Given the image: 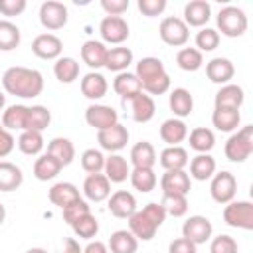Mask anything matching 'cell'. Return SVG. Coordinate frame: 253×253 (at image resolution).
Listing matches in <instances>:
<instances>
[{"label":"cell","instance_id":"obj_1","mask_svg":"<svg viewBox=\"0 0 253 253\" xmlns=\"http://www.w3.org/2000/svg\"><path fill=\"white\" fill-rule=\"evenodd\" d=\"M2 87L8 95L20 99H34L43 91V75L38 69L14 65L2 75Z\"/></svg>","mask_w":253,"mask_h":253},{"label":"cell","instance_id":"obj_2","mask_svg":"<svg viewBox=\"0 0 253 253\" xmlns=\"http://www.w3.org/2000/svg\"><path fill=\"white\" fill-rule=\"evenodd\" d=\"M134 75L140 81L142 93L146 95H164L170 89V75L164 69V63L158 57H142L136 63Z\"/></svg>","mask_w":253,"mask_h":253},{"label":"cell","instance_id":"obj_3","mask_svg":"<svg viewBox=\"0 0 253 253\" xmlns=\"http://www.w3.org/2000/svg\"><path fill=\"white\" fill-rule=\"evenodd\" d=\"M164 219L166 211L160 202H150L128 217V231L140 241H150L156 235V229L164 223Z\"/></svg>","mask_w":253,"mask_h":253},{"label":"cell","instance_id":"obj_4","mask_svg":"<svg viewBox=\"0 0 253 253\" xmlns=\"http://www.w3.org/2000/svg\"><path fill=\"white\" fill-rule=\"evenodd\" d=\"M225 156L231 162H245L253 152V125H245L225 142Z\"/></svg>","mask_w":253,"mask_h":253},{"label":"cell","instance_id":"obj_5","mask_svg":"<svg viewBox=\"0 0 253 253\" xmlns=\"http://www.w3.org/2000/svg\"><path fill=\"white\" fill-rule=\"evenodd\" d=\"M223 221L235 229H253V204L247 200H231L223 208Z\"/></svg>","mask_w":253,"mask_h":253},{"label":"cell","instance_id":"obj_6","mask_svg":"<svg viewBox=\"0 0 253 253\" xmlns=\"http://www.w3.org/2000/svg\"><path fill=\"white\" fill-rule=\"evenodd\" d=\"M217 28L227 38H239L247 30V16L237 6H225L217 14Z\"/></svg>","mask_w":253,"mask_h":253},{"label":"cell","instance_id":"obj_7","mask_svg":"<svg viewBox=\"0 0 253 253\" xmlns=\"http://www.w3.org/2000/svg\"><path fill=\"white\" fill-rule=\"evenodd\" d=\"M158 36L166 45L172 47H182L190 40V28L184 24L182 18L178 16H168L160 22L158 26Z\"/></svg>","mask_w":253,"mask_h":253},{"label":"cell","instance_id":"obj_8","mask_svg":"<svg viewBox=\"0 0 253 253\" xmlns=\"http://www.w3.org/2000/svg\"><path fill=\"white\" fill-rule=\"evenodd\" d=\"M210 194L213 198V202L217 204H229L235 194H237V180L231 172L221 170L217 174L211 176V184H210Z\"/></svg>","mask_w":253,"mask_h":253},{"label":"cell","instance_id":"obj_9","mask_svg":"<svg viewBox=\"0 0 253 253\" xmlns=\"http://www.w3.org/2000/svg\"><path fill=\"white\" fill-rule=\"evenodd\" d=\"M211 233H213V225L204 215H190L182 225V237H186L194 245H202L210 241Z\"/></svg>","mask_w":253,"mask_h":253},{"label":"cell","instance_id":"obj_10","mask_svg":"<svg viewBox=\"0 0 253 253\" xmlns=\"http://www.w3.org/2000/svg\"><path fill=\"white\" fill-rule=\"evenodd\" d=\"M40 24L45 30H61L67 24V6L57 0H47L40 6Z\"/></svg>","mask_w":253,"mask_h":253},{"label":"cell","instance_id":"obj_11","mask_svg":"<svg viewBox=\"0 0 253 253\" xmlns=\"http://www.w3.org/2000/svg\"><path fill=\"white\" fill-rule=\"evenodd\" d=\"M85 121L89 126H93L97 132L105 130L113 125L119 123V113L111 107V105H101V103H93L87 107L85 111Z\"/></svg>","mask_w":253,"mask_h":253},{"label":"cell","instance_id":"obj_12","mask_svg":"<svg viewBox=\"0 0 253 253\" xmlns=\"http://www.w3.org/2000/svg\"><path fill=\"white\" fill-rule=\"evenodd\" d=\"M128 136L130 134H128L126 126L121 125V123H117V125H113V126H109L105 130H99L97 132V142H99V146L103 150H107L111 154H117L119 150H123L126 146Z\"/></svg>","mask_w":253,"mask_h":253},{"label":"cell","instance_id":"obj_13","mask_svg":"<svg viewBox=\"0 0 253 253\" xmlns=\"http://www.w3.org/2000/svg\"><path fill=\"white\" fill-rule=\"evenodd\" d=\"M99 34L107 43L119 45L128 38L130 30H128V24L123 16H105L99 24Z\"/></svg>","mask_w":253,"mask_h":253},{"label":"cell","instance_id":"obj_14","mask_svg":"<svg viewBox=\"0 0 253 253\" xmlns=\"http://www.w3.org/2000/svg\"><path fill=\"white\" fill-rule=\"evenodd\" d=\"M61 51H63V42L51 32L40 34L32 42V53L40 59H57L61 57Z\"/></svg>","mask_w":253,"mask_h":253},{"label":"cell","instance_id":"obj_15","mask_svg":"<svg viewBox=\"0 0 253 253\" xmlns=\"http://www.w3.org/2000/svg\"><path fill=\"white\" fill-rule=\"evenodd\" d=\"M109 211L119 217V219H128L134 211H136V198L132 192H126V190H117L113 192L109 198Z\"/></svg>","mask_w":253,"mask_h":253},{"label":"cell","instance_id":"obj_16","mask_svg":"<svg viewBox=\"0 0 253 253\" xmlns=\"http://www.w3.org/2000/svg\"><path fill=\"white\" fill-rule=\"evenodd\" d=\"M192 188V180L186 170H164L160 178V190L162 194H182L188 196Z\"/></svg>","mask_w":253,"mask_h":253},{"label":"cell","instance_id":"obj_17","mask_svg":"<svg viewBox=\"0 0 253 253\" xmlns=\"http://www.w3.org/2000/svg\"><path fill=\"white\" fill-rule=\"evenodd\" d=\"M123 105H125V109L128 107L130 117H132V121H136V123H148V121L154 117V113H156L154 99H152L150 95H146V93H138L136 97H132L130 101H126V103H123Z\"/></svg>","mask_w":253,"mask_h":253},{"label":"cell","instance_id":"obj_18","mask_svg":"<svg viewBox=\"0 0 253 253\" xmlns=\"http://www.w3.org/2000/svg\"><path fill=\"white\" fill-rule=\"evenodd\" d=\"M206 75L211 83L227 85L235 75V67L227 57H213L206 63Z\"/></svg>","mask_w":253,"mask_h":253},{"label":"cell","instance_id":"obj_19","mask_svg":"<svg viewBox=\"0 0 253 253\" xmlns=\"http://www.w3.org/2000/svg\"><path fill=\"white\" fill-rule=\"evenodd\" d=\"M83 194L91 202H105L111 196V182L105 174H89L83 182Z\"/></svg>","mask_w":253,"mask_h":253},{"label":"cell","instance_id":"obj_20","mask_svg":"<svg viewBox=\"0 0 253 253\" xmlns=\"http://www.w3.org/2000/svg\"><path fill=\"white\" fill-rule=\"evenodd\" d=\"M113 91L123 99V103H126L132 97H136L138 93H142V87L134 73L123 71V73H117V77L113 79Z\"/></svg>","mask_w":253,"mask_h":253},{"label":"cell","instance_id":"obj_21","mask_svg":"<svg viewBox=\"0 0 253 253\" xmlns=\"http://www.w3.org/2000/svg\"><path fill=\"white\" fill-rule=\"evenodd\" d=\"M162 142H166L168 146H180L182 140L188 138V126L182 119H166L162 125H160V130H158Z\"/></svg>","mask_w":253,"mask_h":253},{"label":"cell","instance_id":"obj_22","mask_svg":"<svg viewBox=\"0 0 253 253\" xmlns=\"http://www.w3.org/2000/svg\"><path fill=\"white\" fill-rule=\"evenodd\" d=\"M211 16V8L206 0H192L184 6V24L190 28H202L208 24Z\"/></svg>","mask_w":253,"mask_h":253},{"label":"cell","instance_id":"obj_23","mask_svg":"<svg viewBox=\"0 0 253 253\" xmlns=\"http://www.w3.org/2000/svg\"><path fill=\"white\" fill-rule=\"evenodd\" d=\"M103 172H105V176H107V180L111 184H121V182H125L130 176V166H128L125 156L109 154V156H105Z\"/></svg>","mask_w":253,"mask_h":253},{"label":"cell","instance_id":"obj_24","mask_svg":"<svg viewBox=\"0 0 253 253\" xmlns=\"http://www.w3.org/2000/svg\"><path fill=\"white\" fill-rule=\"evenodd\" d=\"M47 196H49V202L53 206H57L59 210H63L65 206H69V204H73V202H77L81 198L77 186L71 184V182H57V184H53L49 188Z\"/></svg>","mask_w":253,"mask_h":253},{"label":"cell","instance_id":"obj_25","mask_svg":"<svg viewBox=\"0 0 253 253\" xmlns=\"http://www.w3.org/2000/svg\"><path fill=\"white\" fill-rule=\"evenodd\" d=\"M107 89H109L107 79H105L101 73H97V71H89V73L83 75V79H81V93H83L87 99H91V101L103 99V97L107 95Z\"/></svg>","mask_w":253,"mask_h":253},{"label":"cell","instance_id":"obj_26","mask_svg":"<svg viewBox=\"0 0 253 253\" xmlns=\"http://www.w3.org/2000/svg\"><path fill=\"white\" fill-rule=\"evenodd\" d=\"M188 164H190V174L188 176L198 180V182L210 180L215 174V168H217L215 158L211 154H196Z\"/></svg>","mask_w":253,"mask_h":253},{"label":"cell","instance_id":"obj_27","mask_svg":"<svg viewBox=\"0 0 253 253\" xmlns=\"http://www.w3.org/2000/svg\"><path fill=\"white\" fill-rule=\"evenodd\" d=\"M107 49L103 42L97 40H87L81 45V59L85 65H89L91 69H99L105 67V57H107Z\"/></svg>","mask_w":253,"mask_h":253},{"label":"cell","instance_id":"obj_28","mask_svg":"<svg viewBox=\"0 0 253 253\" xmlns=\"http://www.w3.org/2000/svg\"><path fill=\"white\" fill-rule=\"evenodd\" d=\"M243 101H245L243 89L233 83L221 85V89L215 93V107H219V109H237L239 111Z\"/></svg>","mask_w":253,"mask_h":253},{"label":"cell","instance_id":"obj_29","mask_svg":"<svg viewBox=\"0 0 253 253\" xmlns=\"http://www.w3.org/2000/svg\"><path fill=\"white\" fill-rule=\"evenodd\" d=\"M24 174L20 166L8 160H0V192H14L22 186Z\"/></svg>","mask_w":253,"mask_h":253},{"label":"cell","instance_id":"obj_30","mask_svg":"<svg viewBox=\"0 0 253 253\" xmlns=\"http://www.w3.org/2000/svg\"><path fill=\"white\" fill-rule=\"evenodd\" d=\"M47 154H51L61 166H67L75 158V146L65 136H55L47 142Z\"/></svg>","mask_w":253,"mask_h":253},{"label":"cell","instance_id":"obj_31","mask_svg":"<svg viewBox=\"0 0 253 253\" xmlns=\"http://www.w3.org/2000/svg\"><path fill=\"white\" fill-rule=\"evenodd\" d=\"M158 162H160V166L164 170H184L188 166L190 158H188L186 148H182V146H166L160 152Z\"/></svg>","mask_w":253,"mask_h":253},{"label":"cell","instance_id":"obj_32","mask_svg":"<svg viewBox=\"0 0 253 253\" xmlns=\"http://www.w3.org/2000/svg\"><path fill=\"white\" fill-rule=\"evenodd\" d=\"M107 249L111 253H136L138 239L128 229H117V231L111 233Z\"/></svg>","mask_w":253,"mask_h":253},{"label":"cell","instance_id":"obj_33","mask_svg":"<svg viewBox=\"0 0 253 253\" xmlns=\"http://www.w3.org/2000/svg\"><path fill=\"white\" fill-rule=\"evenodd\" d=\"M168 103H170V109H172V113H174L176 119L188 117V115L192 113V109H194V97H192V93H190L188 89H184V87H176V89L170 93Z\"/></svg>","mask_w":253,"mask_h":253},{"label":"cell","instance_id":"obj_34","mask_svg":"<svg viewBox=\"0 0 253 253\" xmlns=\"http://www.w3.org/2000/svg\"><path fill=\"white\" fill-rule=\"evenodd\" d=\"M61 164L51 156V154H40L34 162V178L40 180V182H47V180H53L59 172H61Z\"/></svg>","mask_w":253,"mask_h":253},{"label":"cell","instance_id":"obj_35","mask_svg":"<svg viewBox=\"0 0 253 253\" xmlns=\"http://www.w3.org/2000/svg\"><path fill=\"white\" fill-rule=\"evenodd\" d=\"M130 162L134 168H154L156 150L148 140H140L130 148Z\"/></svg>","mask_w":253,"mask_h":253},{"label":"cell","instance_id":"obj_36","mask_svg":"<svg viewBox=\"0 0 253 253\" xmlns=\"http://www.w3.org/2000/svg\"><path fill=\"white\" fill-rule=\"evenodd\" d=\"M239 121H241V113L237 109H219V107H215L213 113H211V123L221 132H233L239 126Z\"/></svg>","mask_w":253,"mask_h":253},{"label":"cell","instance_id":"obj_37","mask_svg":"<svg viewBox=\"0 0 253 253\" xmlns=\"http://www.w3.org/2000/svg\"><path fill=\"white\" fill-rule=\"evenodd\" d=\"M132 51L128 47H111L107 49V57H105V67L109 71H115V73H123L126 71V67L132 63Z\"/></svg>","mask_w":253,"mask_h":253},{"label":"cell","instance_id":"obj_38","mask_svg":"<svg viewBox=\"0 0 253 253\" xmlns=\"http://www.w3.org/2000/svg\"><path fill=\"white\" fill-rule=\"evenodd\" d=\"M26 125H28L26 105H10L2 113V126L6 130H26Z\"/></svg>","mask_w":253,"mask_h":253},{"label":"cell","instance_id":"obj_39","mask_svg":"<svg viewBox=\"0 0 253 253\" xmlns=\"http://www.w3.org/2000/svg\"><path fill=\"white\" fill-rule=\"evenodd\" d=\"M188 140H190V148L196 150L198 154H210V150L215 146V134L206 126H198L190 130Z\"/></svg>","mask_w":253,"mask_h":253},{"label":"cell","instance_id":"obj_40","mask_svg":"<svg viewBox=\"0 0 253 253\" xmlns=\"http://www.w3.org/2000/svg\"><path fill=\"white\" fill-rule=\"evenodd\" d=\"M53 75L59 83H73L79 77V63L73 57H57L53 63Z\"/></svg>","mask_w":253,"mask_h":253},{"label":"cell","instance_id":"obj_41","mask_svg":"<svg viewBox=\"0 0 253 253\" xmlns=\"http://www.w3.org/2000/svg\"><path fill=\"white\" fill-rule=\"evenodd\" d=\"M51 123V113L47 107L43 105H32L28 107V125H26V130H36V132H42L49 126Z\"/></svg>","mask_w":253,"mask_h":253},{"label":"cell","instance_id":"obj_42","mask_svg":"<svg viewBox=\"0 0 253 253\" xmlns=\"http://www.w3.org/2000/svg\"><path fill=\"white\" fill-rule=\"evenodd\" d=\"M128 178H130L132 188L138 190V192H142V194L152 192L156 188V182H158V178H156V174H154L152 168H132Z\"/></svg>","mask_w":253,"mask_h":253},{"label":"cell","instance_id":"obj_43","mask_svg":"<svg viewBox=\"0 0 253 253\" xmlns=\"http://www.w3.org/2000/svg\"><path fill=\"white\" fill-rule=\"evenodd\" d=\"M20 28L10 20H0V51H12L20 45Z\"/></svg>","mask_w":253,"mask_h":253},{"label":"cell","instance_id":"obj_44","mask_svg":"<svg viewBox=\"0 0 253 253\" xmlns=\"http://www.w3.org/2000/svg\"><path fill=\"white\" fill-rule=\"evenodd\" d=\"M160 206L164 208L166 215L184 217L188 213V196H182V194H162Z\"/></svg>","mask_w":253,"mask_h":253},{"label":"cell","instance_id":"obj_45","mask_svg":"<svg viewBox=\"0 0 253 253\" xmlns=\"http://www.w3.org/2000/svg\"><path fill=\"white\" fill-rule=\"evenodd\" d=\"M18 148L28 154V156H36L42 152L43 148V136L42 132H36V130H22L20 136H18Z\"/></svg>","mask_w":253,"mask_h":253},{"label":"cell","instance_id":"obj_46","mask_svg":"<svg viewBox=\"0 0 253 253\" xmlns=\"http://www.w3.org/2000/svg\"><path fill=\"white\" fill-rule=\"evenodd\" d=\"M176 63L184 71H198L204 65V57L196 47H182L176 53Z\"/></svg>","mask_w":253,"mask_h":253},{"label":"cell","instance_id":"obj_47","mask_svg":"<svg viewBox=\"0 0 253 253\" xmlns=\"http://www.w3.org/2000/svg\"><path fill=\"white\" fill-rule=\"evenodd\" d=\"M71 229H73V233H75L77 237L91 241V239L99 233V221H97V217H95L93 213H87V215H83L81 219H77V221L71 225Z\"/></svg>","mask_w":253,"mask_h":253},{"label":"cell","instance_id":"obj_48","mask_svg":"<svg viewBox=\"0 0 253 253\" xmlns=\"http://www.w3.org/2000/svg\"><path fill=\"white\" fill-rule=\"evenodd\" d=\"M103 166H105V156L101 150L97 148H87L83 154H81V168L87 172V174H101L103 172Z\"/></svg>","mask_w":253,"mask_h":253},{"label":"cell","instance_id":"obj_49","mask_svg":"<svg viewBox=\"0 0 253 253\" xmlns=\"http://www.w3.org/2000/svg\"><path fill=\"white\" fill-rule=\"evenodd\" d=\"M219 45V32L213 28H202L196 34V49L202 51H213Z\"/></svg>","mask_w":253,"mask_h":253},{"label":"cell","instance_id":"obj_50","mask_svg":"<svg viewBox=\"0 0 253 253\" xmlns=\"http://www.w3.org/2000/svg\"><path fill=\"white\" fill-rule=\"evenodd\" d=\"M61 213H63V221L67 223V225H73L77 219H81L83 215H87V213H91V206L85 202V200H77V202H73V204H69V206H65L63 210H61Z\"/></svg>","mask_w":253,"mask_h":253},{"label":"cell","instance_id":"obj_51","mask_svg":"<svg viewBox=\"0 0 253 253\" xmlns=\"http://www.w3.org/2000/svg\"><path fill=\"white\" fill-rule=\"evenodd\" d=\"M237 251H239L237 241L227 233L213 237L210 243V253H237Z\"/></svg>","mask_w":253,"mask_h":253},{"label":"cell","instance_id":"obj_52","mask_svg":"<svg viewBox=\"0 0 253 253\" xmlns=\"http://www.w3.org/2000/svg\"><path fill=\"white\" fill-rule=\"evenodd\" d=\"M138 10L146 18L160 16L166 10V0H138Z\"/></svg>","mask_w":253,"mask_h":253},{"label":"cell","instance_id":"obj_53","mask_svg":"<svg viewBox=\"0 0 253 253\" xmlns=\"http://www.w3.org/2000/svg\"><path fill=\"white\" fill-rule=\"evenodd\" d=\"M26 10V0H0V14L2 16H20Z\"/></svg>","mask_w":253,"mask_h":253},{"label":"cell","instance_id":"obj_54","mask_svg":"<svg viewBox=\"0 0 253 253\" xmlns=\"http://www.w3.org/2000/svg\"><path fill=\"white\" fill-rule=\"evenodd\" d=\"M101 8L107 16H121L128 10V0H101Z\"/></svg>","mask_w":253,"mask_h":253},{"label":"cell","instance_id":"obj_55","mask_svg":"<svg viewBox=\"0 0 253 253\" xmlns=\"http://www.w3.org/2000/svg\"><path fill=\"white\" fill-rule=\"evenodd\" d=\"M168 253H198V245H194L186 237H178L168 245Z\"/></svg>","mask_w":253,"mask_h":253},{"label":"cell","instance_id":"obj_56","mask_svg":"<svg viewBox=\"0 0 253 253\" xmlns=\"http://www.w3.org/2000/svg\"><path fill=\"white\" fill-rule=\"evenodd\" d=\"M14 144H16V140H14L12 132L4 128V130L0 132V158L8 156V154L14 150Z\"/></svg>","mask_w":253,"mask_h":253},{"label":"cell","instance_id":"obj_57","mask_svg":"<svg viewBox=\"0 0 253 253\" xmlns=\"http://www.w3.org/2000/svg\"><path fill=\"white\" fill-rule=\"evenodd\" d=\"M83 253H109V249H107V245L103 243V241H89L87 243V247L83 249Z\"/></svg>","mask_w":253,"mask_h":253},{"label":"cell","instance_id":"obj_58","mask_svg":"<svg viewBox=\"0 0 253 253\" xmlns=\"http://www.w3.org/2000/svg\"><path fill=\"white\" fill-rule=\"evenodd\" d=\"M59 253H83V249L79 247V243L73 237H67L65 243H63V249Z\"/></svg>","mask_w":253,"mask_h":253},{"label":"cell","instance_id":"obj_59","mask_svg":"<svg viewBox=\"0 0 253 253\" xmlns=\"http://www.w3.org/2000/svg\"><path fill=\"white\" fill-rule=\"evenodd\" d=\"M4 219H6V206L0 202V225L4 223Z\"/></svg>","mask_w":253,"mask_h":253},{"label":"cell","instance_id":"obj_60","mask_svg":"<svg viewBox=\"0 0 253 253\" xmlns=\"http://www.w3.org/2000/svg\"><path fill=\"white\" fill-rule=\"evenodd\" d=\"M26 253H47L43 247H32V249H28Z\"/></svg>","mask_w":253,"mask_h":253},{"label":"cell","instance_id":"obj_61","mask_svg":"<svg viewBox=\"0 0 253 253\" xmlns=\"http://www.w3.org/2000/svg\"><path fill=\"white\" fill-rule=\"evenodd\" d=\"M4 107H6V95H4L2 91H0V111H2Z\"/></svg>","mask_w":253,"mask_h":253},{"label":"cell","instance_id":"obj_62","mask_svg":"<svg viewBox=\"0 0 253 253\" xmlns=\"http://www.w3.org/2000/svg\"><path fill=\"white\" fill-rule=\"evenodd\" d=\"M2 130H4V126H2V123H0V132H2Z\"/></svg>","mask_w":253,"mask_h":253}]
</instances>
